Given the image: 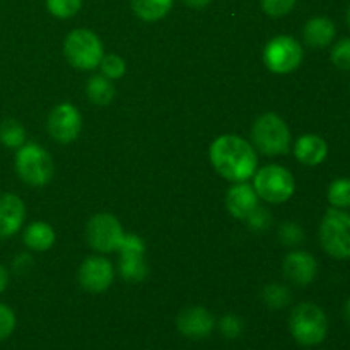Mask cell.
<instances>
[{
    "instance_id": "obj_1",
    "label": "cell",
    "mask_w": 350,
    "mask_h": 350,
    "mask_svg": "<svg viewBox=\"0 0 350 350\" xmlns=\"http://www.w3.org/2000/svg\"><path fill=\"white\" fill-rule=\"evenodd\" d=\"M211 161L222 178L241 183L256 171V152L238 135H222L211 146Z\"/></svg>"
},
{
    "instance_id": "obj_2",
    "label": "cell",
    "mask_w": 350,
    "mask_h": 350,
    "mask_svg": "<svg viewBox=\"0 0 350 350\" xmlns=\"http://www.w3.org/2000/svg\"><path fill=\"white\" fill-rule=\"evenodd\" d=\"M289 328L297 344L304 345V347H314L327 338V314L317 304L303 303L294 308L291 313Z\"/></svg>"
},
{
    "instance_id": "obj_3",
    "label": "cell",
    "mask_w": 350,
    "mask_h": 350,
    "mask_svg": "<svg viewBox=\"0 0 350 350\" xmlns=\"http://www.w3.org/2000/svg\"><path fill=\"white\" fill-rule=\"evenodd\" d=\"M253 146L265 156H280L291 147V132L287 123L273 113L260 116L252 129Z\"/></svg>"
},
{
    "instance_id": "obj_4",
    "label": "cell",
    "mask_w": 350,
    "mask_h": 350,
    "mask_svg": "<svg viewBox=\"0 0 350 350\" xmlns=\"http://www.w3.org/2000/svg\"><path fill=\"white\" fill-rule=\"evenodd\" d=\"M320 243L325 252L337 260L350 258V214L332 207L320 224Z\"/></svg>"
},
{
    "instance_id": "obj_5",
    "label": "cell",
    "mask_w": 350,
    "mask_h": 350,
    "mask_svg": "<svg viewBox=\"0 0 350 350\" xmlns=\"http://www.w3.org/2000/svg\"><path fill=\"white\" fill-rule=\"evenodd\" d=\"M16 171L24 183L44 187L53 178V159L38 144H23L16 152Z\"/></svg>"
},
{
    "instance_id": "obj_6",
    "label": "cell",
    "mask_w": 350,
    "mask_h": 350,
    "mask_svg": "<svg viewBox=\"0 0 350 350\" xmlns=\"http://www.w3.org/2000/svg\"><path fill=\"white\" fill-rule=\"evenodd\" d=\"M255 188L256 195L270 204H284L289 200L294 193V176L287 167L279 164H269L256 171L255 174Z\"/></svg>"
},
{
    "instance_id": "obj_7",
    "label": "cell",
    "mask_w": 350,
    "mask_h": 350,
    "mask_svg": "<svg viewBox=\"0 0 350 350\" xmlns=\"http://www.w3.org/2000/svg\"><path fill=\"white\" fill-rule=\"evenodd\" d=\"M64 51L70 65L81 70H91L103 60V44L89 29H74L64 43Z\"/></svg>"
},
{
    "instance_id": "obj_8",
    "label": "cell",
    "mask_w": 350,
    "mask_h": 350,
    "mask_svg": "<svg viewBox=\"0 0 350 350\" xmlns=\"http://www.w3.org/2000/svg\"><path fill=\"white\" fill-rule=\"evenodd\" d=\"M303 46L293 36H275L263 51L265 65L275 74H289L303 62Z\"/></svg>"
},
{
    "instance_id": "obj_9",
    "label": "cell",
    "mask_w": 350,
    "mask_h": 350,
    "mask_svg": "<svg viewBox=\"0 0 350 350\" xmlns=\"http://www.w3.org/2000/svg\"><path fill=\"white\" fill-rule=\"evenodd\" d=\"M85 236L89 245L101 253L118 252L125 239L122 224L113 214H96L88 222Z\"/></svg>"
},
{
    "instance_id": "obj_10",
    "label": "cell",
    "mask_w": 350,
    "mask_h": 350,
    "mask_svg": "<svg viewBox=\"0 0 350 350\" xmlns=\"http://www.w3.org/2000/svg\"><path fill=\"white\" fill-rule=\"evenodd\" d=\"M48 133L58 144H70L79 137L82 129V118L79 109L70 103L55 106L48 116Z\"/></svg>"
},
{
    "instance_id": "obj_11",
    "label": "cell",
    "mask_w": 350,
    "mask_h": 350,
    "mask_svg": "<svg viewBox=\"0 0 350 350\" xmlns=\"http://www.w3.org/2000/svg\"><path fill=\"white\" fill-rule=\"evenodd\" d=\"M118 252L122 253L120 272H122L123 279L129 280V282H140V280L146 279L147 267L144 263L146 245H144L142 239L135 234H126Z\"/></svg>"
},
{
    "instance_id": "obj_12",
    "label": "cell",
    "mask_w": 350,
    "mask_h": 350,
    "mask_svg": "<svg viewBox=\"0 0 350 350\" xmlns=\"http://www.w3.org/2000/svg\"><path fill=\"white\" fill-rule=\"evenodd\" d=\"M113 265L105 256H88L79 269V284L89 293H103L113 282Z\"/></svg>"
},
{
    "instance_id": "obj_13",
    "label": "cell",
    "mask_w": 350,
    "mask_h": 350,
    "mask_svg": "<svg viewBox=\"0 0 350 350\" xmlns=\"http://www.w3.org/2000/svg\"><path fill=\"white\" fill-rule=\"evenodd\" d=\"M176 327L181 335L193 340H202L212 334L215 327V320L211 311L202 306L187 308L176 318Z\"/></svg>"
},
{
    "instance_id": "obj_14",
    "label": "cell",
    "mask_w": 350,
    "mask_h": 350,
    "mask_svg": "<svg viewBox=\"0 0 350 350\" xmlns=\"http://www.w3.org/2000/svg\"><path fill=\"white\" fill-rule=\"evenodd\" d=\"M318 272L314 256L308 252H293L284 260V275L296 286H310Z\"/></svg>"
},
{
    "instance_id": "obj_15",
    "label": "cell",
    "mask_w": 350,
    "mask_h": 350,
    "mask_svg": "<svg viewBox=\"0 0 350 350\" xmlns=\"http://www.w3.org/2000/svg\"><path fill=\"white\" fill-rule=\"evenodd\" d=\"M26 217L24 202L14 193H0V239H7L23 228Z\"/></svg>"
},
{
    "instance_id": "obj_16",
    "label": "cell",
    "mask_w": 350,
    "mask_h": 350,
    "mask_svg": "<svg viewBox=\"0 0 350 350\" xmlns=\"http://www.w3.org/2000/svg\"><path fill=\"white\" fill-rule=\"evenodd\" d=\"M226 205L236 219H246L258 207V195H256L255 188L241 181L229 188L228 195H226Z\"/></svg>"
},
{
    "instance_id": "obj_17",
    "label": "cell",
    "mask_w": 350,
    "mask_h": 350,
    "mask_svg": "<svg viewBox=\"0 0 350 350\" xmlns=\"http://www.w3.org/2000/svg\"><path fill=\"white\" fill-rule=\"evenodd\" d=\"M297 161L306 166H318L323 163L328 156V144L320 135L308 133L297 139L296 147H294Z\"/></svg>"
},
{
    "instance_id": "obj_18",
    "label": "cell",
    "mask_w": 350,
    "mask_h": 350,
    "mask_svg": "<svg viewBox=\"0 0 350 350\" xmlns=\"http://www.w3.org/2000/svg\"><path fill=\"white\" fill-rule=\"evenodd\" d=\"M335 34H337L335 23L325 16H317L308 21L303 31L304 41L313 48L328 46L335 40Z\"/></svg>"
},
{
    "instance_id": "obj_19",
    "label": "cell",
    "mask_w": 350,
    "mask_h": 350,
    "mask_svg": "<svg viewBox=\"0 0 350 350\" xmlns=\"http://www.w3.org/2000/svg\"><path fill=\"white\" fill-rule=\"evenodd\" d=\"M23 241L27 248L34 250V252H46L53 246L55 232L46 222H33L24 231Z\"/></svg>"
},
{
    "instance_id": "obj_20",
    "label": "cell",
    "mask_w": 350,
    "mask_h": 350,
    "mask_svg": "<svg viewBox=\"0 0 350 350\" xmlns=\"http://www.w3.org/2000/svg\"><path fill=\"white\" fill-rule=\"evenodd\" d=\"M85 92L92 105L106 106L115 98V85H113L111 79H108L106 75H94L89 79Z\"/></svg>"
},
{
    "instance_id": "obj_21",
    "label": "cell",
    "mask_w": 350,
    "mask_h": 350,
    "mask_svg": "<svg viewBox=\"0 0 350 350\" xmlns=\"http://www.w3.org/2000/svg\"><path fill=\"white\" fill-rule=\"evenodd\" d=\"M174 0H132V9L146 23L163 19L173 7Z\"/></svg>"
},
{
    "instance_id": "obj_22",
    "label": "cell",
    "mask_w": 350,
    "mask_h": 350,
    "mask_svg": "<svg viewBox=\"0 0 350 350\" xmlns=\"http://www.w3.org/2000/svg\"><path fill=\"white\" fill-rule=\"evenodd\" d=\"M26 140V130L17 120H3L0 123V144L9 149H19Z\"/></svg>"
},
{
    "instance_id": "obj_23",
    "label": "cell",
    "mask_w": 350,
    "mask_h": 350,
    "mask_svg": "<svg viewBox=\"0 0 350 350\" xmlns=\"http://www.w3.org/2000/svg\"><path fill=\"white\" fill-rule=\"evenodd\" d=\"M328 202L334 208H349L350 207V180L338 178L328 187Z\"/></svg>"
},
{
    "instance_id": "obj_24",
    "label": "cell",
    "mask_w": 350,
    "mask_h": 350,
    "mask_svg": "<svg viewBox=\"0 0 350 350\" xmlns=\"http://www.w3.org/2000/svg\"><path fill=\"white\" fill-rule=\"evenodd\" d=\"M263 301L270 310H282L289 304L291 293L287 287L280 286V284H270L263 289Z\"/></svg>"
},
{
    "instance_id": "obj_25",
    "label": "cell",
    "mask_w": 350,
    "mask_h": 350,
    "mask_svg": "<svg viewBox=\"0 0 350 350\" xmlns=\"http://www.w3.org/2000/svg\"><path fill=\"white\" fill-rule=\"evenodd\" d=\"M82 0H46V9L58 19H68L81 10Z\"/></svg>"
},
{
    "instance_id": "obj_26",
    "label": "cell",
    "mask_w": 350,
    "mask_h": 350,
    "mask_svg": "<svg viewBox=\"0 0 350 350\" xmlns=\"http://www.w3.org/2000/svg\"><path fill=\"white\" fill-rule=\"evenodd\" d=\"M332 64L340 70H350V38H342L332 48Z\"/></svg>"
},
{
    "instance_id": "obj_27",
    "label": "cell",
    "mask_w": 350,
    "mask_h": 350,
    "mask_svg": "<svg viewBox=\"0 0 350 350\" xmlns=\"http://www.w3.org/2000/svg\"><path fill=\"white\" fill-rule=\"evenodd\" d=\"M99 67H101L103 75H106L108 79H120L125 75L126 65L125 60L118 55H106V57H103Z\"/></svg>"
},
{
    "instance_id": "obj_28",
    "label": "cell",
    "mask_w": 350,
    "mask_h": 350,
    "mask_svg": "<svg viewBox=\"0 0 350 350\" xmlns=\"http://www.w3.org/2000/svg\"><path fill=\"white\" fill-rule=\"evenodd\" d=\"M297 0H262L263 12L270 17H282L294 9Z\"/></svg>"
},
{
    "instance_id": "obj_29",
    "label": "cell",
    "mask_w": 350,
    "mask_h": 350,
    "mask_svg": "<svg viewBox=\"0 0 350 350\" xmlns=\"http://www.w3.org/2000/svg\"><path fill=\"white\" fill-rule=\"evenodd\" d=\"M219 330L229 340H234L243 334V321L239 320L236 314H226L221 321H219Z\"/></svg>"
},
{
    "instance_id": "obj_30",
    "label": "cell",
    "mask_w": 350,
    "mask_h": 350,
    "mask_svg": "<svg viewBox=\"0 0 350 350\" xmlns=\"http://www.w3.org/2000/svg\"><path fill=\"white\" fill-rule=\"evenodd\" d=\"M16 328V314L7 304L0 303V342L9 338Z\"/></svg>"
},
{
    "instance_id": "obj_31",
    "label": "cell",
    "mask_w": 350,
    "mask_h": 350,
    "mask_svg": "<svg viewBox=\"0 0 350 350\" xmlns=\"http://www.w3.org/2000/svg\"><path fill=\"white\" fill-rule=\"evenodd\" d=\"M279 238L284 245L296 246L304 239V232L297 224H294V222H287V224H284L282 228H280Z\"/></svg>"
},
{
    "instance_id": "obj_32",
    "label": "cell",
    "mask_w": 350,
    "mask_h": 350,
    "mask_svg": "<svg viewBox=\"0 0 350 350\" xmlns=\"http://www.w3.org/2000/svg\"><path fill=\"white\" fill-rule=\"evenodd\" d=\"M246 222H248V226L252 229H258V231H263V229L267 228V226L270 224V222H272V219H270V215H269V212L265 211V208H262V207H256L255 211L252 212V214L248 215V217L245 219Z\"/></svg>"
},
{
    "instance_id": "obj_33",
    "label": "cell",
    "mask_w": 350,
    "mask_h": 350,
    "mask_svg": "<svg viewBox=\"0 0 350 350\" xmlns=\"http://www.w3.org/2000/svg\"><path fill=\"white\" fill-rule=\"evenodd\" d=\"M7 284H9V272H7L5 267L0 263V294L7 289Z\"/></svg>"
},
{
    "instance_id": "obj_34",
    "label": "cell",
    "mask_w": 350,
    "mask_h": 350,
    "mask_svg": "<svg viewBox=\"0 0 350 350\" xmlns=\"http://www.w3.org/2000/svg\"><path fill=\"white\" fill-rule=\"evenodd\" d=\"M183 2L185 5L191 7V9H204V7H207L212 0H183Z\"/></svg>"
},
{
    "instance_id": "obj_35",
    "label": "cell",
    "mask_w": 350,
    "mask_h": 350,
    "mask_svg": "<svg viewBox=\"0 0 350 350\" xmlns=\"http://www.w3.org/2000/svg\"><path fill=\"white\" fill-rule=\"evenodd\" d=\"M344 314H345V320H347V323L350 325V297H349L347 303H345V306H344Z\"/></svg>"
},
{
    "instance_id": "obj_36",
    "label": "cell",
    "mask_w": 350,
    "mask_h": 350,
    "mask_svg": "<svg viewBox=\"0 0 350 350\" xmlns=\"http://www.w3.org/2000/svg\"><path fill=\"white\" fill-rule=\"evenodd\" d=\"M347 24H349V27H350V5H349V9H347Z\"/></svg>"
}]
</instances>
